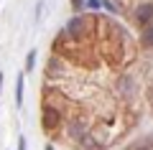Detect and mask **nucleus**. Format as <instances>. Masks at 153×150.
Masks as SVG:
<instances>
[{
	"label": "nucleus",
	"instance_id": "obj_7",
	"mask_svg": "<svg viewBox=\"0 0 153 150\" xmlns=\"http://www.w3.org/2000/svg\"><path fill=\"white\" fill-rule=\"evenodd\" d=\"M84 5H87L89 10H97V8H100V0H87V3H84Z\"/></svg>",
	"mask_w": 153,
	"mask_h": 150
},
{
	"label": "nucleus",
	"instance_id": "obj_1",
	"mask_svg": "<svg viewBox=\"0 0 153 150\" xmlns=\"http://www.w3.org/2000/svg\"><path fill=\"white\" fill-rule=\"evenodd\" d=\"M138 21H140V26H151V21H153V5L151 3H143L140 8H138Z\"/></svg>",
	"mask_w": 153,
	"mask_h": 150
},
{
	"label": "nucleus",
	"instance_id": "obj_5",
	"mask_svg": "<svg viewBox=\"0 0 153 150\" xmlns=\"http://www.w3.org/2000/svg\"><path fill=\"white\" fill-rule=\"evenodd\" d=\"M79 28H82V21H79V18H71L69 26H66V31H69L71 36H76V33H79Z\"/></svg>",
	"mask_w": 153,
	"mask_h": 150
},
{
	"label": "nucleus",
	"instance_id": "obj_3",
	"mask_svg": "<svg viewBox=\"0 0 153 150\" xmlns=\"http://www.w3.org/2000/svg\"><path fill=\"white\" fill-rule=\"evenodd\" d=\"M23 86H26L23 84V74H18V79H16V104L18 107L23 104Z\"/></svg>",
	"mask_w": 153,
	"mask_h": 150
},
{
	"label": "nucleus",
	"instance_id": "obj_10",
	"mask_svg": "<svg viewBox=\"0 0 153 150\" xmlns=\"http://www.w3.org/2000/svg\"><path fill=\"white\" fill-rule=\"evenodd\" d=\"M3 79H5V76H3V74H0V92H3Z\"/></svg>",
	"mask_w": 153,
	"mask_h": 150
},
{
	"label": "nucleus",
	"instance_id": "obj_4",
	"mask_svg": "<svg viewBox=\"0 0 153 150\" xmlns=\"http://www.w3.org/2000/svg\"><path fill=\"white\" fill-rule=\"evenodd\" d=\"M33 66H36V48H31V51L26 54V66H23V69H26L28 74H31V71H33Z\"/></svg>",
	"mask_w": 153,
	"mask_h": 150
},
{
	"label": "nucleus",
	"instance_id": "obj_8",
	"mask_svg": "<svg viewBox=\"0 0 153 150\" xmlns=\"http://www.w3.org/2000/svg\"><path fill=\"white\" fill-rule=\"evenodd\" d=\"M26 148H28V140L21 135V137H18V150H26Z\"/></svg>",
	"mask_w": 153,
	"mask_h": 150
},
{
	"label": "nucleus",
	"instance_id": "obj_2",
	"mask_svg": "<svg viewBox=\"0 0 153 150\" xmlns=\"http://www.w3.org/2000/svg\"><path fill=\"white\" fill-rule=\"evenodd\" d=\"M59 125V112L54 107H44V127L46 130H54Z\"/></svg>",
	"mask_w": 153,
	"mask_h": 150
},
{
	"label": "nucleus",
	"instance_id": "obj_6",
	"mask_svg": "<svg viewBox=\"0 0 153 150\" xmlns=\"http://www.w3.org/2000/svg\"><path fill=\"white\" fill-rule=\"evenodd\" d=\"M143 46H153V26H146L143 31Z\"/></svg>",
	"mask_w": 153,
	"mask_h": 150
},
{
	"label": "nucleus",
	"instance_id": "obj_9",
	"mask_svg": "<svg viewBox=\"0 0 153 150\" xmlns=\"http://www.w3.org/2000/svg\"><path fill=\"white\" fill-rule=\"evenodd\" d=\"M138 150H153V148H151V145H143V148H138Z\"/></svg>",
	"mask_w": 153,
	"mask_h": 150
}]
</instances>
